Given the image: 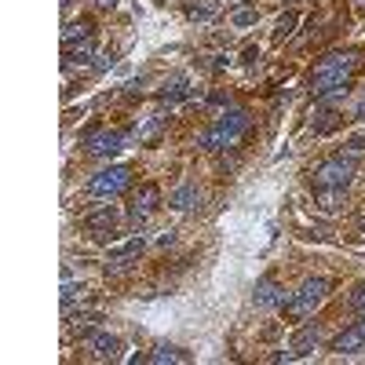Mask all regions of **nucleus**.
I'll return each instance as SVG.
<instances>
[{
    "mask_svg": "<svg viewBox=\"0 0 365 365\" xmlns=\"http://www.w3.org/2000/svg\"><path fill=\"white\" fill-rule=\"evenodd\" d=\"M358 66H361L358 51H347V55H329L315 70V77H310V92H315L322 102H336L347 92V85H351V77H354Z\"/></svg>",
    "mask_w": 365,
    "mask_h": 365,
    "instance_id": "nucleus-1",
    "label": "nucleus"
},
{
    "mask_svg": "<svg viewBox=\"0 0 365 365\" xmlns=\"http://www.w3.org/2000/svg\"><path fill=\"white\" fill-rule=\"evenodd\" d=\"M245 128H249V114L230 110V114H223V117H216L212 124H208L197 143L205 150H227V146H234V143L245 136Z\"/></svg>",
    "mask_w": 365,
    "mask_h": 365,
    "instance_id": "nucleus-2",
    "label": "nucleus"
},
{
    "mask_svg": "<svg viewBox=\"0 0 365 365\" xmlns=\"http://www.w3.org/2000/svg\"><path fill=\"white\" fill-rule=\"evenodd\" d=\"M325 293H329V281H325V278H307V281L300 285V293L285 303V310H289L293 318H310V315L322 307Z\"/></svg>",
    "mask_w": 365,
    "mask_h": 365,
    "instance_id": "nucleus-3",
    "label": "nucleus"
},
{
    "mask_svg": "<svg viewBox=\"0 0 365 365\" xmlns=\"http://www.w3.org/2000/svg\"><path fill=\"white\" fill-rule=\"evenodd\" d=\"M132 187V168L128 165H114V168H102L88 179V194L92 197H117Z\"/></svg>",
    "mask_w": 365,
    "mask_h": 365,
    "instance_id": "nucleus-4",
    "label": "nucleus"
},
{
    "mask_svg": "<svg viewBox=\"0 0 365 365\" xmlns=\"http://www.w3.org/2000/svg\"><path fill=\"white\" fill-rule=\"evenodd\" d=\"M354 179V153H336V158H329V161H322L318 168H315V182L318 187H332V190H344L347 182Z\"/></svg>",
    "mask_w": 365,
    "mask_h": 365,
    "instance_id": "nucleus-5",
    "label": "nucleus"
},
{
    "mask_svg": "<svg viewBox=\"0 0 365 365\" xmlns=\"http://www.w3.org/2000/svg\"><path fill=\"white\" fill-rule=\"evenodd\" d=\"M143 249H146V241L143 238H128L121 249H114L110 256H107V274H124L128 267L136 263V259L143 256Z\"/></svg>",
    "mask_w": 365,
    "mask_h": 365,
    "instance_id": "nucleus-6",
    "label": "nucleus"
},
{
    "mask_svg": "<svg viewBox=\"0 0 365 365\" xmlns=\"http://www.w3.org/2000/svg\"><path fill=\"white\" fill-rule=\"evenodd\" d=\"M158 201H161V190L153 187V182H146V187L132 197V212H128V219H132V227H143L153 212H158Z\"/></svg>",
    "mask_w": 365,
    "mask_h": 365,
    "instance_id": "nucleus-7",
    "label": "nucleus"
},
{
    "mask_svg": "<svg viewBox=\"0 0 365 365\" xmlns=\"http://www.w3.org/2000/svg\"><path fill=\"white\" fill-rule=\"evenodd\" d=\"M85 146H88V153L92 158H114V153L124 146V132H92V136H85Z\"/></svg>",
    "mask_w": 365,
    "mask_h": 365,
    "instance_id": "nucleus-8",
    "label": "nucleus"
},
{
    "mask_svg": "<svg viewBox=\"0 0 365 365\" xmlns=\"http://www.w3.org/2000/svg\"><path fill=\"white\" fill-rule=\"evenodd\" d=\"M85 347H88L95 358H102V361H107V358L117 361L124 344H121V336H114V332H88V336H85Z\"/></svg>",
    "mask_w": 365,
    "mask_h": 365,
    "instance_id": "nucleus-9",
    "label": "nucleus"
},
{
    "mask_svg": "<svg viewBox=\"0 0 365 365\" xmlns=\"http://www.w3.org/2000/svg\"><path fill=\"white\" fill-rule=\"evenodd\" d=\"M252 303L256 310H274V307H285V289L278 281H259L256 293H252Z\"/></svg>",
    "mask_w": 365,
    "mask_h": 365,
    "instance_id": "nucleus-10",
    "label": "nucleus"
},
{
    "mask_svg": "<svg viewBox=\"0 0 365 365\" xmlns=\"http://www.w3.org/2000/svg\"><path fill=\"white\" fill-rule=\"evenodd\" d=\"M117 227V208L114 205H102V208H95V212H88L85 216V230H92V234H110Z\"/></svg>",
    "mask_w": 365,
    "mask_h": 365,
    "instance_id": "nucleus-11",
    "label": "nucleus"
},
{
    "mask_svg": "<svg viewBox=\"0 0 365 365\" xmlns=\"http://www.w3.org/2000/svg\"><path fill=\"white\" fill-rule=\"evenodd\" d=\"M332 351H336V354H361V351H365V329H361V325L344 329V332L332 340Z\"/></svg>",
    "mask_w": 365,
    "mask_h": 365,
    "instance_id": "nucleus-12",
    "label": "nucleus"
},
{
    "mask_svg": "<svg viewBox=\"0 0 365 365\" xmlns=\"http://www.w3.org/2000/svg\"><path fill=\"white\" fill-rule=\"evenodd\" d=\"M318 344H322V329H318V325H303V329L293 336V344H289V347L296 351V358H303V354L315 351Z\"/></svg>",
    "mask_w": 365,
    "mask_h": 365,
    "instance_id": "nucleus-13",
    "label": "nucleus"
},
{
    "mask_svg": "<svg viewBox=\"0 0 365 365\" xmlns=\"http://www.w3.org/2000/svg\"><path fill=\"white\" fill-rule=\"evenodd\" d=\"M92 59H99L95 55V40H81V44H70L66 48V70H73V66H95Z\"/></svg>",
    "mask_w": 365,
    "mask_h": 365,
    "instance_id": "nucleus-14",
    "label": "nucleus"
},
{
    "mask_svg": "<svg viewBox=\"0 0 365 365\" xmlns=\"http://www.w3.org/2000/svg\"><path fill=\"white\" fill-rule=\"evenodd\" d=\"M187 15L194 22H212L219 15V4L216 0H187Z\"/></svg>",
    "mask_w": 365,
    "mask_h": 365,
    "instance_id": "nucleus-15",
    "label": "nucleus"
},
{
    "mask_svg": "<svg viewBox=\"0 0 365 365\" xmlns=\"http://www.w3.org/2000/svg\"><path fill=\"white\" fill-rule=\"evenodd\" d=\"M150 365H175V361H190V354L182 347H153V354H146Z\"/></svg>",
    "mask_w": 365,
    "mask_h": 365,
    "instance_id": "nucleus-16",
    "label": "nucleus"
},
{
    "mask_svg": "<svg viewBox=\"0 0 365 365\" xmlns=\"http://www.w3.org/2000/svg\"><path fill=\"white\" fill-rule=\"evenodd\" d=\"M165 128H168V117H165V114H153L146 124H139V128H136V136H139V143H153V139H158V136L165 132Z\"/></svg>",
    "mask_w": 365,
    "mask_h": 365,
    "instance_id": "nucleus-17",
    "label": "nucleus"
},
{
    "mask_svg": "<svg viewBox=\"0 0 365 365\" xmlns=\"http://www.w3.org/2000/svg\"><path fill=\"white\" fill-rule=\"evenodd\" d=\"M190 95V85H187V77H175L172 85L161 88V102H168V107H175V102H182Z\"/></svg>",
    "mask_w": 365,
    "mask_h": 365,
    "instance_id": "nucleus-18",
    "label": "nucleus"
},
{
    "mask_svg": "<svg viewBox=\"0 0 365 365\" xmlns=\"http://www.w3.org/2000/svg\"><path fill=\"white\" fill-rule=\"evenodd\" d=\"M81 40H92V22H88V18L70 22L66 33H62V44H66V48H70V44H81Z\"/></svg>",
    "mask_w": 365,
    "mask_h": 365,
    "instance_id": "nucleus-19",
    "label": "nucleus"
},
{
    "mask_svg": "<svg viewBox=\"0 0 365 365\" xmlns=\"http://www.w3.org/2000/svg\"><path fill=\"white\" fill-rule=\"evenodd\" d=\"M197 201H201V190H197V187H179V190L172 194V201H168V205H172V208H179V212H187V208H194Z\"/></svg>",
    "mask_w": 365,
    "mask_h": 365,
    "instance_id": "nucleus-20",
    "label": "nucleus"
},
{
    "mask_svg": "<svg viewBox=\"0 0 365 365\" xmlns=\"http://www.w3.org/2000/svg\"><path fill=\"white\" fill-rule=\"evenodd\" d=\"M340 201H344V190H332V187H322V197H318V208L322 212H340Z\"/></svg>",
    "mask_w": 365,
    "mask_h": 365,
    "instance_id": "nucleus-21",
    "label": "nucleus"
},
{
    "mask_svg": "<svg viewBox=\"0 0 365 365\" xmlns=\"http://www.w3.org/2000/svg\"><path fill=\"white\" fill-rule=\"evenodd\" d=\"M230 22L238 26V30H245V26H256V22H259V11H256L252 4H241V8H234Z\"/></svg>",
    "mask_w": 365,
    "mask_h": 365,
    "instance_id": "nucleus-22",
    "label": "nucleus"
},
{
    "mask_svg": "<svg viewBox=\"0 0 365 365\" xmlns=\"http://www.w3.org/2000/svg\"><path fill=\"white\" fill-rule=\"evenodd\" d=\"M81 296H85V285H81V281H73V278H66V285H62V307L70 310Z\"/></svg>",
    "mask_w": 365,
    "mask_h": 365,
    "instance_id": "nucleus-23",
    "label": "nucleus"
},
{
    "mask_svg": "<svg viewBox=\"0 0 365 365\" xmlns=\"http://www.w3.org/2000/svg\"><path fill=\"white\" fill-rule=\"evenodd\" d=\"M293 30H296V15H293V11H285V15L278 18V26H274V40H285Z\"/></svg>",
    "mask_w": 365,
    "mask_h": 365,
    "instance_id": "nucleus-24",
    "label": "nucleus"
},
{
    "mask_svg": "<svg viewBox=\"0 0 365 365\" xmlns=\"http://www.w3.org/2000/svg\"><path fill=\"white\" fill-rule=\"evenodd\" d=\"M336 124H340V114H336V110H325V114H322V121L315 124V136H325V132H332Z\"/></svg>",
    "mask_w": 365,
    "mask_h": 365,
    "instance_id": "nucleus-25",
    "label": "nucleus"
},
{
    "mask_svg": "<svg viewBox=\"0 0 365 365\" xmlns=\"http://www.w3.org/2000/svg\"><path fill=\"white\" fill-rule=\"evenodd\" d=\"M351 307L358 310V315H365V281H361V285H358V289L351 293Z\"/></svg>",
    "mask_w": 365,
    "mask_h": 365,
    "instance_id": "nucleus-26",
    "label": "nucleus"
},
{
    "mask_svg": "<svg viewBox=\"0 0 365 365\" xmlns=\"http://www.w3.org/2000/svg\"><path fill=\"white\" fill-rule=\"evenodd\" d=\"M365 150V136H351L347 139V153H361Z\"/></svg>",
    "mask_w": 365,
    "mask_h": 365,
    "instance_id": "nucleus-27",
    "label": "nucleus"
},
{
    "mask_svg": "<svg viewBox=\"0 0 365 365\" xmlns=\"http://www.w3.org/2000/svg\"><path fill=\"white\" fill-rule=\"evenodd\" d=\"M208 102H212V107H223L227 95H223V92H212V95H208Z\"/></svg>",
    "mask_w": 365,
    "mask_h": 365,
    "instance_id": "nucleus-28",
    "label": "nucleus"
},
{
    "mask_svg": "<svg viewBox=\"0 0 365 365\" xmlns=\"http://www.w3.org/2000/svg\"><path fill=\"white\" fill-rule=\"evenodd\" d=\"M259 59V48H245V62H256Z\"/></svg>",
    "mask_w": 365,
    "mask_h": 365,
    "instance_id": "nucleus-29",
    "label": "nucleus"
},
{
    "mask_svg": "<svg viewBox=\"0 0 365 365\" xmlns=\"http://www.w3.org/2000/svg\"><path fill=\"white\" fill-rule=\"evenodd\" d=\"M354 117H365V95H361V102L354 107Z\"/></svg>",
    "mask_w": 365,
    "mask_h": 365,
    "instance_id": "nucleus-30",
    "label": "nucleus"
},
{
    "mask_svg": "<svg viewBox=\"0 0 365 365\" xmlns=\"http://www.w3.org/2000/svg\"><path fill=\"white\" fill-rule=\"evenodd\" d=\"M95 4H99V8H107V11H110V8L117 4V0H95Z\"/></svg>",
    "mask_w": 365,
    "mask_h": 365,
    "instance_id": "nucleus-31",
    "label": "nucleus"
},
{
    "mask_svg": "<svg viewBox=\"0 0 365 365\" xmlns=\"http://www.w3.org/2000/svg\"><path fill=\"white\" fill-rule=\"evenodd\" d=\"M361 329H365V315H361Z\"/></svg>",
    "mask_w": 365,
    "mask_h": 365,
    "instance_id": "nucleus-32",
    "label": "nucleus"
},
{
    "mask_svg": "<svg viewBox=\"0 0 365 365\" xmlns=\"http://www.w3.org/2000/svg\"><path fill=\"white\" fill-rule=\"evenodd\" d=\"M358 4H365V0H358Z\"/></svg>",
    "mask_w": 365,
    "mask_h": 365,
    "instance_id": "nucleus-33",
    "label": "nucleus"
}]
</instances>
